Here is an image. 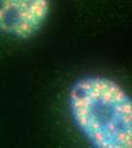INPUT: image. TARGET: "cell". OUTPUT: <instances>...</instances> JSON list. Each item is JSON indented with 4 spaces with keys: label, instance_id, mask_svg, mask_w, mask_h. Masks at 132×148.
<instances>
[{
    "label": "cell",
    "instance_id": "1",
    "mask_svg": "<svg viewBox=\"0 0 132 148\" xmlns=\"http://www.w3.org/2000/svg\"><path fill=\"white\" fill-rule=\"evenodd\" d=\"M67 105L76 131L90 148H132V100L104 75H85L71 86Z\"/></svg>",
    "mask_w": 132,
    "mask_h": 148
},
{
    "label": "cell",
    "instance_id": "2",
    "mask_svg": "<svg viewBox=\"0 0 132 148\" xmlns=\"http://www.w3.org/2000/svg\"><path fill=\"white\" fill-rule=\"evenodd\" d=\"M49 10V0H0V33L21 40L34 37Z\"/></svg>",
    "mask_w": 132,
    "mask_h": 148
}]
</instances>
